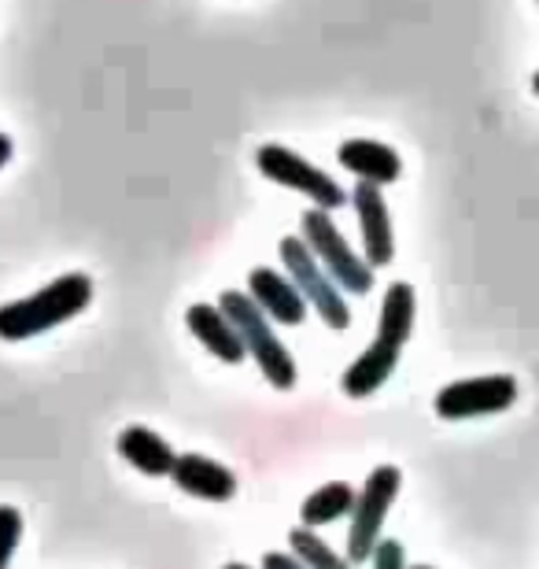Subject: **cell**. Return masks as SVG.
Returning <instances> with one entry per match:
<instances>
[{"mask_svg": "<svg viewBox=\"0 0 539 569\" xmlns=\"http://www.w3.org/2000/svg\"><path fill=\"white\" fill-rule=\"evenodd\" d=\"M170 481H174L181 492L192 499H208V503H226V499L237 496V477L229 466H222L218 459H208V455H178L174 470H170Z\"/></svg>", "mask_w": 539, "mask_h": 569, "instance_id": "cell-10", "label": "cell"}, {"mask_svg": "<svg viewBox=\"0 0 539 569\" xmlns=\"http://www.w3.org/2000/svg\"><path fill=\"white\" fill-rule=\"evenodd\" d=\"M262 569H307L296 555H285V551H267L262 555Z\"/></svg>", "mask_w": 539, "mask_h": 569, "instance_id": "cell-19", "label": "cell"}, {"mask_svg": "<svg viewBox=\"0 0 539 569\" xmlns=\"http://www.w3.org/2000/svg\"><path fill=\"white\" fill-rule=\"evenodd\" d=\"M281 263L289 270V281L300 289V296L307 303L322 315V322L329 329H348L351 326V307L343 300L340 284L326 274V267L318 263L311 248L303 244V237H285L281 241Z\"/></svg>", "mask_w": 539, "mask_h": 569, "instance_id": "cell-6", "label": "cell"}, {"mask_svg": "<svg viewBox=\"0 0 539 569\" xmlns=\"http://www.w3.org/2000/svg\"><path fill=\"white\" fill-rule=\"evenodd\" d=\"M19 543H22V515L16 507L0 503V569L11 566Z\"/></svg>", "mask_w": 539, "mask_h": 569, "instance_id": "cell-17", "label": "cell"}, {"mask_svg": "<svg viewBox=\"0 0 539 569\" xmlns=\"http://www.w3.org/2000/svg\"><path fill=\"white\" fill-rule=\"evenodd\" d=\"M248 296L256 300V307L262 315L270 318V322L278 326H300L307 318V300L300 296V289L278 274L273 267H259L248 274Z\"/></svg>", "mask_w": 539, "mask_h": 569, "instance_id": "cell-11", "label": "cell"}, {"mask_svg": "<svg viewBox=\"0 0 539 569\" xmlns=\"http://www.w3.org/2000/svg\"><path fill=\"white\" fill-rule=\"evenodd\" d=\"M11 152H16V144H11L8 133H0V167L11 163Z\"/></svg>", "mask_w": 539, "mask_h": 569, "instance_id": "cell-20", "label": "cell"}, {"mask_svg": "<svg viewBox=\"0 0 539 569\" xmlns=\"http://www.w3.org/2000/svg\"><path fill=\"white\" fill-rule=\"evenodd\" d=\"M300 230H303V244L311 248L318 263L326 267V274L340 284V292L366 296L373 289V267L343 241V233L337 230V222H332L329 211H322V208L303 211Z\"/></svg>", "mask_w": 539, "mask_h": 569, "instance_id": "cell-4", "label": "cell"}, {"mask_svg": "<svg viewBox=\"0 0 539 569\" xmlns=\"http://www.w3.org/2000/svg\"><path fill=\"white\" fill-rule=\"evenodd\" d=\"M186 322H189V333L197 337L214 359L244 362L248 351H244V345H240L237 326L229 322L222 311H218V303H192L189 315H186Z\"/></svg>", "mask_w": 539, "mask_h": 569, "instance_id": "cell-13", "label": "cell"}, {"mask_svg": "<svg viewBox=\"0 0 539 569\" xmlns=\"http://www.w3.org/2000/svg\"><path fill=\"white\" fill-rule=\"evenodd\" d=\"M114 448H119L122 459L130 462L133 470H141L144 477H170L178 459V451L148 426H126L119 432V440H114Z\"/></svg>", "mask_w": 539, "mask_h": 569, "instance_id": "cell-14", "label": "cell"}, {"mask_svg": "<svg viewBox=\"0 0 539 569\" xmlns=\"http://www.w3.org/2000/svg\"><path fill=\"white\" fill-rule=\"evenodd\" d=\"M415 315H418V296L407 281H392L381 303V322H377L373 345L362 351L359 359L343 370L340 389L351 400H366L377 389H385V381L392 378L403 356V345L415 333Z\"/></svg>", "mask_w": 539, "mask_h": 569, "instance_id": "cell-1", "label": "cell"}, {"mask_svg": "<svg viewBox=\"0 0 539 569\" xmlns=\"http://www.w3.org/2000/svg\"><path fill=\"white\" fill-rule=\"evenodd\" d=\"M532 93L539 97V71H536V78H532Z\"/></svg>", "mask_w": 539, "mask_h": 569, "instance_id": "cell-21", "label": "cell"}, {"mask_svg": "<svg viewBox=\"0 0 539 569\" xmlns=\"http://www.w3.org/2000/svg\"><path fill=\"white\" fill-rule=\"evenodd\" d=\"M289 543H292V555L307 569H351V562L343 559V555L332 551L329 543L318 537V532H311V529H292Z\"/></svg>", "mask_w": 539, "mask_h": 569, "instance_id": "cell-16", "label": "cell"}, {"mask_svg": "<svg viewBox=\"0 0 539 569\" xmlns=\"http://www.w3.org/2000/svg\"><path fill=\"white\" fill-rule=\"evenodd\" d=\"M348 203L359 214V233H362V248H366V263L373 270L388 267L396 259V233H392V214H388L385 192L377 186H366L359 181Z\"/></svg>", "mask_w": 539, "mask_h": 569, "instance_id": "cell-9", "label": "cell"}, {"mask_svg": "<svg viewBox=\"0 0 539 569\" xmlns=\"http://www.w3.org/2000/svg\"><path fill=\"white\" fill-rule=\"evenodd\" d=\"M518 400V381L510 373H488V378L451 381L436 392V415L443 422H466V418L499 415Z\"/></svg>", "mask_w": 539, "mask_h": 569, "instance_id": "cell-8", "label": "cell"}, {"mask_svg": "<svg viewBox=\"0 0 539 569\" xmlns=\"http://www.w3.org/2000/svg\"><path fill=\"white\" fill-rule=\"evenodd\" d=\"M351 507H355V488L348 481H329V485H322L318 492H311L300 503L303 529L329 526V521L351 515Z\"/></svg>", "mask_w": 539, "mask_h": 569, "instance_id": "cell-15", "label": "cell"}, {"mask_svg": "<svg viewBox=\"0 0 539 569\" xmlns=\"http://www.w3.org/2000/svg\"><path fill=\"white\" fill-rule=\"evenodd\" d=\"M226 569H251V566H244V562H229Z\"/></svg>", "mask_w": 539, "mask_h": 569, "instance_id": "cell-22", "label": "cell"}, {"mask_svg": "<svg viewBox=\"0 0 539 569\" xmlns=\"http://www.w3.org/2000/svg\"><path fill=\"white\" fill-rule=\"evenodd\" d=\"M256 163L262 170V178L278 181L285 189H296L303 192L307 200L315 203V208L322 211H337L348 203V192L337 186V178H329L326 170H318L315 163H307L303 156H296L292 148L285 144H262Z\"/></svg>", "mask_w": 539, "mask_h": 569, "instance_id": "cell-7", "label": "cell"}, {"mask_svg": "<svg viewBox=\"0 0 539 569\" xmlns=\"http://www.w3.org/2000/svg\"><path fill=\"white\" fill-rule=\"evenodd\" d=\"M399 488H403V473H399L396 466H377V470L366 477V485L355 492L351 529H348V562L373 559L377 543H381L385 518L396 503Z\"/></svg>", "mask_w": 539, "mask_h": 569, "instance_id": "cell-5", "label": "cell"}, {"mask_svg": "<svg viewBox=\"0 0 539 569\" xmlns=\"http://www.w3.org/2000/svg\"><path fill=\"white\" fill-rule=\"evenodd\" d=\"M370 562H373V569H407V551L399 540H381Z\"/></svg>", "mask_w": 539, "mask_h": 569, "instance_id": "cell-18", "label": "cell"}, {"mask_svg": "<svg viewBox=\"0 0 539 569\" xmlns=\"http://www.w3.org/2000/svg\"><path fill=\"white\" fill-rule=\"evenodd\" d=\"M407 569H432V566H407Z\"/></svg>", "mask_w": 539, "mask_h": 569, "instance_id": "cell-23", "label": "cell"}, {"mask_svg": "<svg viewBox=\"0 0 539 569\" xmlns=\"http://www.w3.org/2000/svg\"><path fill=\"white\" fill-rule=\"evenodd\" d=\"M93 303V278L89 274H63L49 281L44 289L11 300L0 307V340H30L49 329L71 322Z\"/></svg>", "mask_w": 539, "mask_h": 569, "instance_id": "cell-2", "label": "cell"}, {"mask_svg": "<svg viewBox=\"0 0 539 569\" xmlns=\"http://www.w3.org/2000/svg\"><path fill=\"white\" fill-rule=\"evenodd\" d=\"M337 156L355 178L377 189L392 186V181H399V174H403V159L396 156V148H388L381 141H366V138L343 141Z\"/></svg>", "mask_w": 539, "mask_h": 569, "instance_id": "cell-12", "label": "cell"}, {"mask_svg": "<svg viewBox=\"0 0 539 569\" xmlns=\"http://www.w3.org/2000/svg\"><path fill=\"white\" fill-rule=\"evenodd\" d=\"M218 311H222L229 322L237 326L240 345H244L248 356L256 359L262 378H267L278 392H289L296 385V362L289 356V348L278 340V329H273V322L256 307V300H251L248 292L229 289V292L218 296Z\"/></svg>", "mask_w": 539, "mask_h": 569, "instance_id": "cell-3", "label": "cell"}]
</instances>
